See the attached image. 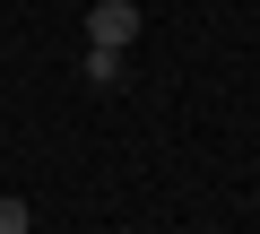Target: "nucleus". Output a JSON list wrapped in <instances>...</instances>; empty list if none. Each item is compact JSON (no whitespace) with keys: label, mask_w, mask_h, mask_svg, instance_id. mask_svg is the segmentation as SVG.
<instances>
[{"label":"nucleus","mask_w":260,"mask_h":234,"mask_svg":"<svg viewBox=\"0 0 260 234\" xmlns=\"http://www.w3.org/2000/svg\"><path fill=\"white\" fill-rule=\"evenodd\" d=\"M0 234H35V217H26V199H0Z\"/></svg>","instance_id":"obj_3"},{"label":"nucleus","mask_w":260,"mask_h":234,"mask_svg":"<svg viewBox=\"0 0 260 234\" xmlns=\"http://www.w3.org/2000/svg\"><path fill=\"white\" fill-rule=\"evenodd\" d=\"M130 35H139V9H130V0H95V9H87V44L130 52Z\"/></svg>","instance_id":"obj_1"},{"label":"nucleus","mask_w":260,"mask_h":234,"mask_svg":"<svg viewBox=\"0 0 260 234\" xmlns=\"http://www.w3.org/2000/svg\"><path fill=\"white\" fill-rule=\"evenodd\" d=\"M87 87H121V52H104V44H87Z\"/></svg>","instance_id":"obj_2"}]
</instances>
